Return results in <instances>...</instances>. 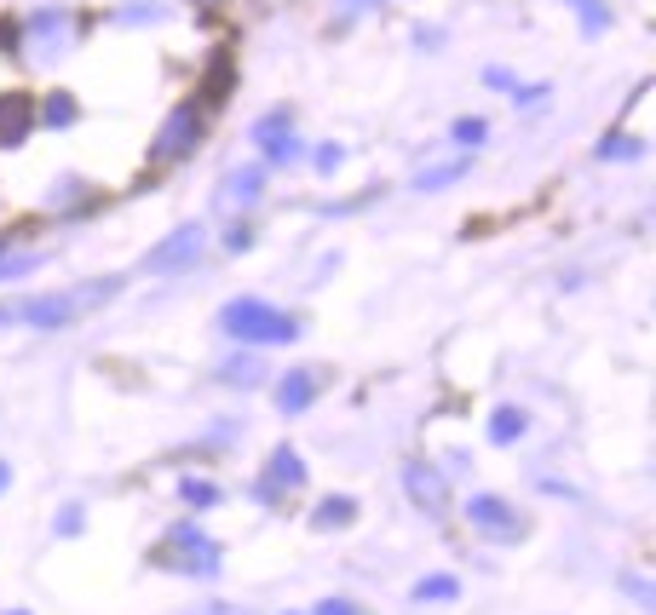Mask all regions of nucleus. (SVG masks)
Listing matches in <instances>:
<instances>
[{"mask_svg": "<svg viewBox=\"0 0 656 615\" xmlns=\"http://www.w3.org/2000/svg\"><path fill=\"white\" fill-rule=\"evenodd\" d=\"M518 432H524V414H518V409H501V414H495V426H490L495 443H513Z\"/></svg>", "mask_w": 656, "mask_h": 615, "instance_id": "nucleus-8", "label": "nucleus"}, {"mask_svg": "<svg viewBox=\"0 0 656 615\" xmlns=\"http://www.w3.org/2000/svg\"><path fill=\"white\" fill-rule=\"evenodd\" d=\"M196 248H202V230H179L162 253H150V271H173V265H185Z\"/></svg>", "mask_w": 656, "mask_h": 615, "instance_id": "nucleus-4", "label": "nucleus"}, {"mask_svg": "<svg viewBox=\"0 0 656 615\" xmlns=\"http://www.w3.org/2000/svg\"><path fill=\"white\" fill-rule=\"evenodd\" d=\"M409 495L426 506V512H444V483L438 478H426L421 466H409Z\"/></svg>", "mask_w": 656, "mask_h": 615, "instance_id": "nucleus-5", "label": "nucleus"}, {"mask_svg": "<svg viewBox=\"0 0 656 615\" xmlns=\"http://www.w3.org/2000/svg\"><path fill=\"white\" fill-rule=\"evenodd\" d=\"M317 524H352V501H346V495H340V501H323V512H317Z\"/></svg>", "mask_w": 656, "mask_h": 615, "instance_id": "nucleus-10", "label": "nucleus"}, {"mask_svg": "<svg viewBox=\"0 0 656 615\" xmlns=\"http://www.w3.org/2000/svg\"><path fill=\"white\" fill-rule=\"evenodd\" d=\"M6 478H12V472H6V466H0V489H6Z\"/></svg>", "mask_w": 656, "mask_h": 615, "instance_id": "nucleus-14", "label": "nucleus"}, {"mask_svg": "<svg viewBox=\"0 0 656 615\" xmlns=\"http://www.w3.org/2000/svg\"><path fill=\"white\" fill-rule=\"evenodd\" d=\"M185 501H202V506H208L213 489H208V483H185Z\"/></svg>", "mask_w": 656, "mask_h": 615, "instance_id": "nucleus-11", "label": "nucleus"}, {"mask_svg": "<svg viewBox=\"0 0 656 615\" xmlns=\"http://www.w3.org/2000/svg\"><path fill=\"white\" fill-rule=\"evenodd\" d=\"M196 615H242V610H231V604H208V610H196Z\"/></svg>", "mask_w": 656, "mask_h": 615, "instance_id": "nucleus-13", "label": "nucleus"}, {"mask_svg": "<svg viewBox=\"0 0 656 615\" xmlns=\"http://www.w3.org/2000/svg\"><path fill=\"white\" fill-rule=\"evenodd\" d=\"M162 564H173V570H190V575H213L219 570V552H213V541H202L196 529H173L162 547Z\"/></svg>", "mask_w": 656, "mask_h": 615, "instance_id": "nucleus-2", "label": "nucleus"}, {"mask_svg": "<svg viewBox=\"0 0 656 615\" xmlns=\"http://www.w3.org/2000/svg\"><path fill=\"white\" fill-rule=\"evenodd\" d=\"M415 598H421V604L426 598H455V575H426L421 587H415Z\"/></svg>", "mask_w": 656, "mask_h": 615, "instance_id": "nucleus-9", "label": "nucleus"}, {"mask_svg": "<svg viewBox=\"0 0 656 615\" xmlns=\"http://www.w3.org/2000/svg\"><path fill=\"white\" fill-rule=\"evenodd\" d=\"M271 478L294 489V483L305 478V472H300V455H294V449H277V455H271Z\"/></svg>", "mask_w": 656, "mask_h": 615, "instance_id": "nucleus-6", "label": "nucleus"}, {"mask_svg": "<svg viewBox=\"0 0 656 615\" xmlns=\"http://www.w3.org/2000/svg\"><path fill=\"white\" fill-rule=\"evenodd\" d=\"M277 403L282 409H305V403H311V374H294V380L277 391Z\"/></svg>", "mask_w": 656, "mask_h": 615, "instance_id": "nucleus-7", "label": "nucleus"}, {"mask_svg": "<svg viewBox=\"0 0 656 615\" xmlns=\"http://www.w3.org/2000/svg\"><path fill=\"white\" fill-rule=\"evenodd\" d=\"M467 518H472L478 529H484V535H501V541H513V535H518L513 506H507V501H495V495H472V501H467Z\"/></svg>", "mask_w": 656, "mask_h": 615, "instance_id": "nucleus-3", "label": "nucleus"}, {"mask_svg": "<svg viewBox=\"0 0 656 615\" xmlns=\"http://www.w3.org/2000/svg\"><path fill=\"white\" fill-rule=\"evenodd\" d=\"M317 615H352V604H340V598H328V604H317Z\"/></svg>", "mask_w": 656, "mask_h": 615, "instance_id": "nucleus-12", "label": "nucleus"}, {"mask_svg": "<svg viewBox=\"0 0 656 615\" xmlns=\"http://www.w3.org/2000/svg\"><path fill=\"white\" fill-rule=\"evenodd\" d=\"M225 328H231L236 340H294V317H277L265 305H231Z\"/></svg>", "mask_w": 656, "mask_h": 615, "instance_id": "nucleus-1", "label": "nucleus"}]
</instances>
